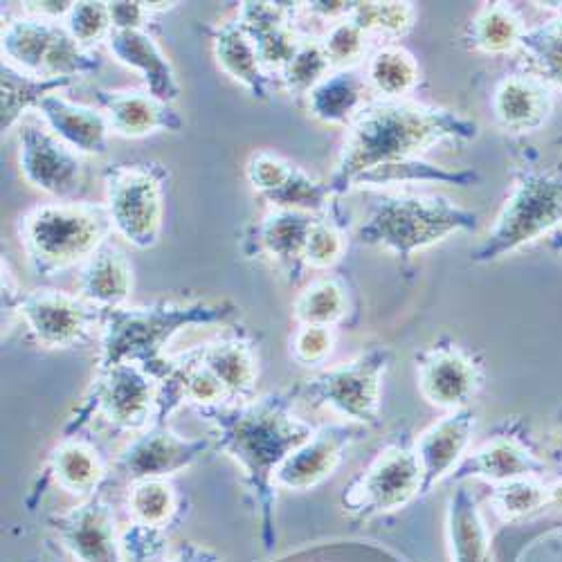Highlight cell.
Listing matches in <instances>:
<instances>
[{"label": "cell", "mask_w": 562, "mask_h": 562, "mask_svg": "<svg viewBox=\"0 0 562 562\" xmlns=\"http://www.w3.org/2000/svg\"><path fill=\"white\" fill-rule=\"evenodd\" d=\"M199 416L214 428L216 448L237 461L252 495L259 536L266 549L274 544V473L286 457L313 437V428L293 414L291 394H266L241 405L201 407Z\"/></svg>", "instance_id": "cell-1"}, {"label": "cell", "mask_w": 562, "mask_h": 562, "mask_svg": "<svg viewBox=\"0 0 562 562\" xmlns=\"http://www.w3.org/2000/svg\"><path fill=\"white\" fill-rule=\"evenodd\" d=\"M477 122L450 109H437L414 100L373 98L347 131L329 187L336 196L353 190V182L364 171L420 158L443 139H475Z\"/></svg>", "instance_id": "cell-2"}, {"label": "cell", "mask_w": 562, "mask_h": 562, "mask_svg": "<svg viewBox=\"0 0 562 562\" xmlns=\"http://www.w3.org/2000/svg\"><path fill=\"white\" fill-rule=\"evenodd\" d=\"M239 313L237 304L221 302H154L149 306H122L102 311L98 371L115 364H137L162 381L171 358V340L190 326L225 324Z\"/></svg>", "instance_id": "cell-3"}, {"label": "cell", "mask_w": 562, "mask_h": 562, "mask_svg": "<svg viewBox=\"0 0 562 562\" xmlns=\"http://www.w3.org/2000/svg\"><path fill=\"white\" fill-rule=\"evenodd\" d=\"M16 232L32 274L50 279L106 246L113 221L106 205L57 201L21 214Z\"/></svg>", "instance_id": "cell-4"}, {"label": "cell", "mask_w": 562, "mask_h": 562, "mask_svg": "<svg viewBox=\"0 0 562 562\" xmlns=\"http://www.w3.org/2000/svg\"><path fill=\"white\" fill-rule=\"evenodd\" d=\"M477 227V214L435 194H387L371 205L358 227L364 246H376L409 261L414 252L432 248L457 232Z\"/></svg>", "instance_id": "cell-5"}, {"label": "cell", "mask_w": 562, "mask_h": 562, "mask_svg": "<svg viewBox=\"0 0 562 562\" xmlns=\"http://www.w3.org/2000/svg\"><path fill=\"white\" fill-rule=\"evenodd\" d=\"M562 227V167H529L513 180L486 239L471 252L475 263H493Z\"/></svg>", "instance_id": "cell-6"}, {"label": "cell", "mask_w": 562, "mask_h": 562, "mask_svg": "<svg viewBox=\"0 0 562 562\" xmlns=\"http://www.w3.org/2000/svg\"><path fill=\"white\" fill-rule=\"evenodd\" d=\"M160 162H120L104 171L106 210L113 229L137 250H151L165 223V182Z\"/></svg>", "instance_id": "cell-7"}, {"label": "cell", "mask_w": 562, "mask_h": 562, "mask_svg": "<svg viewBox=\"0 0 562 562\" xmlns=\"http://www.w3.org/2000/svg\"><path fill=\"white\" fill-rule=\"evenodd\" d=\"M158 394L160 381L143 367L115 364L102 369L70 416L64 435L77 437L92 416H102L115 430H149L158 416Z\"/></svg>", "instance_id": "cell-8"}, {"label": "cell", "mask_w": 562, "mask_h": 562, "mask_svg": "<svg viewBox=\"0 0 562 562\" xmlns=\"http://www.w3.org/2000/svg\"><path fill=\"white\" fill-rule=\"evenodd\" d=\"M3 313L25 322L32 338L45 349H72L102 331V311L77 295L53 289L21 293L3 261Z\"/></svg>", "instance_id": "cell-9"}, {"label": "cell", "mask_w": 562, "mask_h": 562, "mask_svg": "<svg viewBox=\"0 0 562 562\" xmlns=\"http://www.w3.org/2000/svg\"><path fill=\"white\" fill-rule=\"evenodd\" d=\"M390 360V349L376 347L347 364L315 373L289 394L315 407H329L353 424L379 426L381 390Z\"/></svg>", "instance_id": "cell-10"}, {"label": "cell", "mask_w": 562, "mask_h": 562, "mask_svg": "<svg viewBox=\"0 0 562 562\" xmlns=\"http://www.w3.org/2000/svg\"><path fill=\"white\" fill-rule=\"evenodd\" d=\"M424 495V473L414 448L394 443L381 450L342 493V504L360 518L405 508Z\"/></svg>", "instance_id": "cell-11"}, {"label": "cell", "mask_w": 562, "mask_h": 562, "mask_svg": "<svg viewBox=\"0 0 562 562\" xmlns=\"http://www.w3.org/2000/svg\"><path fill=\"white\" fill-rule=\"evenodd\" d=\"M19 167L34 190L57 201H77L83 190V162L61 139L38 124L19 128Z\"/></svg>", "instance_id": "cell-12"}, {"label": "cell", "mask_w": 562, "mask_h": 562, "mask_svg": "<svg viewBox=\"0 0 562 562\" xmlns=\"http://www.w3.org/2000/svg\"><path fill=\"white\" fill-rule=\"evenodd\" d=\"M210 450V439H184L167 424H154L117 457L113 471L128 484L167 480L192 468Z\"/></svg>", "instance_id": "cell-13"}, {"label": "cell", "mask_w": 562, "mask_h": 562, "mask_svg": "<svg viewBox=\"0 0 562 562\" xmlns=\"http://www.w3.org/2000/svg\"><path fill=\"white\" fill-rule=\"evenodd\" d=\"M416 379L428 403L454 412L480 392L482 369L457 345H435L416 356Z\"/></svg>", "instance_id": "cell-14"}, {"label": "cell", "mask_w": 562, "mask_h": 562, "mask_svg": "<svg viewBox=\"0 0 562 562\" xmlns=\"http://www.w3.org/2000/svg\"><path fill=\"white\" fill-rule=\"evenodd\" d=\"M53 529L79 562H124L115 515L102 495H92L68 513L55 515Z\"/></svg>", "instance_id": "cell-15"}, {"label": "cell", "mask_w": 562, "mask_h": 562, "mask_svg": "<svg viewBox=\"0 0 562 562\" xmlns=\"http://www.w3.org/2000/svg\"><path fill=\"white\" fill-rule=\"evenodd\" d=\"M317 214L295 210H272L259 223L250 225L244 234L241 250L248 257H268L293 281L300 279L304 266V250L308 232Z\"/></svg>", "instance_id": "cell-16"}, {"label": "cell", "mask_w": 562, "mask_h": 562, "mask_svg": "<svg viewBox=\"0 0 562 562\" xmlns=\"http://www.w3.org/2000/svg\"><path fill=\"white\" fill-rule=\"evenodd\" d=\"M475 432V412L454 409L439 418L414 443V452L424 473V495H428L446 477L454 475L461 461L468 457Z\"/></svg>", "instance_id": "cell-17"}, {"label": "cell", "mask_w": 562, "mask_h": 562, "mask_svg": "<svg viewBox=\"0 0 562 562\" xmlns=\"http://www.w3.org/2000/svg\"><path fill=\"white\" fill-rule=\"evenodd\" d=\"M297 3H255L246 0L239 8V25L252 41L266 72H281L297 53L302 36L293 27Z\"/></svg>", "instance_id": "cell-18"}, {"label": "cell", "mask_w": 562, "mask_h": 562, "mask_svg": "<svg viewBox=\"0 0 562 562\" xmlns=\"http://www.w3.org/2000/svg\"><path fill=\"white\" fill-rule=\"evenodd\" d=\"M356 432L345 426L315 430L313 437L293 450L274 473V486L284 491H311L329 480L342 463L345 450Z\"/></svg>", "instance_id": "cell-19"}, {"label": "cell", "mask_w": 562, "mask_h": 562, "mask_svg": "<svg viewBox=\"0 0 562 562\" xmlns=\"http://www.w3.org/2000/svg\"><path fill=\"white\" fill-rule=\"evenodd\" d=\"M495 124L510 135L540 131L553 111V90L536 75H506L491 100Z\"/></svg>", "instance_id": "cell-20"}, {"label": "cell", "mask_w": 562, "mask_h": 562, "mask_svg": "<svg viewBox=\"0 0 562 562\" xmlns=\"http://www.w3.org/2000/svg\"><path fill=\"white\" fill-rule=\"evenodd\" d=\"M95 100L109 120L111 133L120 137H145L158 131L178 133L184 122L178 111L147 90L95 88Z\"/></svg>", "instance_id": "cell-21"}, {"label": "cell", "mask_w": 562, "mask_h": 562, "mask_svg": "<svg viewBox=\"0 0 562 562\" xmlns=\"http://www.w3.org/2000/svg\"><path fill=\"white\" fill-rule=\"evenodd\" d=\"M106 43L111 55L122 66L143 75L145 90L151 92L156 100L169 106H173L180 100L182 88L176 77V70L147 30L111 32Z\"/></svg>", "instance_id": "cell-22"}, {"label": "cell", "mask_w": 562, "mask_h": 562, "mask_svg": "<svg viewBox=\"0 0 562 562\" xmlns=\"http://www.w3.org/2000/svg\"><path fill=\"white\" fill-rule=\"evenodd\" d=\"M36 113L72 151L83 156H106L111 126L100 109L75 104L55 92L41 102Z\"/></svg>", "instance_id": "cell-23"}, {"label": "cell", "mask_w": 562, "mask_h": 562, "mask_svg": "<svg viewBox=\"0 0 562 562\" xmlns=\"http://www.w3.org/2000/svg\"><path fill=\"white\" fill-rule=\"evenodd\" d=\"M544 471V461H540L531 450H527L518 439L495 437L480 446L475 452H468L461 465L454 471L457 480H482L493 486L531 477Z\"/></svg>", "instance_id": "cell-24"}, {"label": "cell", "mask_w": 562, "mask_h": 562, "mask_svg": "<svg viewBox=\"0 0 562 562\" xmlns=\"http://www.w3.org/2000/svg\"><path fill=\"white\" fill-rule=\"evenodd\" d=\"M223 383L229 405L255 401L259 379V360L246 338H221L192 351Z\"/></svg>", "instance_id": "cell-25"}, {"label": "cell", "mask_w": 562, "mask_h": 562, "mask_svg": "<svg viewBox=\"0 0 562 562\" xmlns=\"http://www.w3.org/2000/svg\"><path fill=\"white\" fill-rule=\"evenodd\" d=\"M133 293V266L126 255L106 244L92 255L79 274V297L100 311L126 306Z\"/></svg>", "instance_id": "cell-26"}, {"label": "cell", "mask_w": 562, "mask_h": 562, "mask_svg": "<svg viewBox=\"0 0 562 562\" xmlns=\"http://www.w3.org/2000/svg\"><path fill=\"white\" fill-rule=\"evenodd\" d=\"M364 72L356 70H334L324 81H319L308 95L306 109L311 117L331 126H351L360 111L373 100Z\"/></svg>", "instance_id": "cell-27"}, {"label": "cell", "mask_w": 562, "mask_h": 562, "mask_svg": "<svg viewBox=\"0 0 562 562\" xmlns=\"http://www.w3.org/2000/svg\"><path fill=\"white\" fill-rule=\"evenodd\" d=\"M45 475L59 488L88 499L104 486L111 473L95 446L77 437H66L50 452Z\"/></svg>", "instance_id": "cell-28"}, {"label": "cell", "mask_w": 562, "mask_h": 562, "mask_svg": "<svg viewBox=\"0 0 562 562\" xmlns=\"http://www.w3.org/2000/svg\"><path fill=\"white\" fill-rule=\"evenodd\" d=\"M214 57L218 68L241 83L255 100H268V72L263 70L257 50L239 21H225L212 34Z\"/></svg>", "instance_id": "cell-29"}, {"label": "cell", "mask_w": 562, "mask_h": 562, "mask_svg": "<svg viewBox=\"0 0 562 562\" xmlns=\"http://www.w3.org/2000/svg\"><path fill=\"white\" fill-rule=\"evenodd\" d=\"M75 79L59 77H34L12 64L0 66V131L10 133L21 124L27 111H36L45 98L72 86Z\"/></svg>", "instance_id": "cell-30"}, {"label": "cell", "mask_w": 562, "mask_h": 562, "mask_svg": "<svg viewBox=\"0 0 562 562\" xmlns=\"http://www.w3.org/2000/svg\"><path fill=\"white\" fill-rule=\"evenodd\" d=\"M527 25L506 3H484L468 23L463 41L471 50L484 55H510L520 50Z\"/></svg>", "instance_id": "cell-31"}, {"label": "cell", "mask_w": 562, "mask_h": 562, "mask_svg": "<svg viewBox=\"0 0 562 562\" xmlns=\"http://www.w3.org/2000/svg\"><path fill=\"white\" fill-rule=\"evenodd\" d=\"M57 30L59 23L32 16L10 21L3 30V41H0L3 43V57H8V64L14 68L34 77H43V66L50 55Z\"/></svg>", "instance_id": "cell-32"}, {"label": "cell", "mask_w": 562, "mask_h": 562, "mask_svg": "<svg viewBox=\"0 0 562 562\" xmlns=\"http://www.w3.org/2000/svg\"><path fill=\"white\" fill-rule=\"evenodd\" d=\"M452 184V187H473L480 182V173L473 169H448L424 158H409L401 162H390L373 167L356 178V187H392V184Z\"/></svg>", "instance_id": "cell-33"}, {"label": "cell", "mask_w": 562, "mask_h": 562, "mask_svg": "<svg viewBox=\"0 0 562 562\" xmlns=\"http://www.w3.org/2000/svg\"><path fill=\"white\" fill-rule=\"evenodd\" d=\"M364 77L379 98L407 100L420 81V68L403 45H383L369 57Z\"/></svg>", "instance_id": "cell-34"}, {"label": "cell", "mask_w": 562, "mask_h": 562, "mask_svg": "<svg viewBox=\"0 0 562 562\" xmlns=\"http://www.w3.org/2000/svg\"><path fill=\"white\" fill-rule=\"evenodd\" d=\"M448 531L454 562H486V527L477 502L468 488H459L450 499Z\"/></svg>", "instance_id": "cell-35"}, {"label": "cell", "mask_w": 562, "mask_h": 562, "mask_svg": "<svg viewBox=\"0 0 562 562\" xmlns=\"http://www.w3.org/2000/svg\"><path fill=\"white\" fill-rule=\"evenodd\" d=\"M520 53L531 75L540 77L551 90L562 92V8H555V16L527 27Z\"/></svg>", "instance_id": "cell-36"}, {"label": "cell", "mask_w": 562, "mask_h": 562, "mask_svg": "<svg viewBox=\"0 0 562 562\" xmlns=\"http://www.w3.org/2000/svg\"><path fill=\"white\" fill-rule=\"evenodd\" d=\"M349 313V293L338 277H317L295 297L293 317L297 324H315L334 329Z\"/></svg>", "instance_id": "cell-37"}, {"label": "cell", "mask_w": 562, "mask_h": 562, "mask_svg": "<svg viewBox=\"0 0 562 562\" xmlns=\"http://www.w3.org/2000/svg\"><path fill=\"white\" fill-rule=\"evenodd\" d=\"M126 510L131 522L167 529L180 513V497L167 480H145L128 484Z\"/></svg>", "instance_id": "cell-38"}, {"label": "cell", "mask_w": 562, "mask_h": 562, "mask_svg": "<svg viewBox=\"0 0 562 562\" xmlns=\"http://www.w3.org/2000/svg\"><path fill=\"white\" fill-rule=\"evenodd\" d=\"M274 210H295L306 214H336V194L329 182L315 180L295 165L291 178L277 192L263 196Z\"/></svg>", "instance_id": "cell-39"}, {"label": "cell", "mask_w": 562, "mask_h": 562, "mask_svg": "<svg viewBox=\"0 0 562 562\" xmlns=\"http://www.w3.org/2000/svg\"><path fill=\"white\" fill-rule=\"evenodd\" d=\"M549 504V486L538 475L497 484L491 493V506L504 522L531 518Z\"/></svg>", "instance_id": "cell-40"}, {"label": "cell", "mask_w": 562, "mask_h": 562, "mask_svg": "<svg viewBox=\"0 0 562 562\" xmlns=\"http://www.w3.org/2000/svg\"><path fill=\"white\" fill-rule=\"evenodd\" d=\"M334 72L329 57H326L322 41L319 38H302L297 53L293 55V59L286 64V68L279 72L281 83H284L289 95L295 98H306L308 92L324 81Z\"/></svg>", "instance_id": "cell-41"}, {"label": "cell", "mask_w": 562, "mask_h": 562, "mask_svg": "<svg viewBox=\"0 0 562 562\" xmlns=\"http://www.w3.org/2000/svg\"><path fill=\"white\" fill-rule=\"evenodd\" d=\"M349 19L367 34L403 38L414 27L416 8L414 3H356Z\"/></svg>", "instance_id": "cell-42"}, {"label": "cell", "mask_w": 562, "mask_h": 562, "mask_svg": "<svg viewBox=\"0 0 562 562\" xmlns=\"http://www.w3.org/2000/svg\"><path fill=\"white\" fill-rule=\"evenodd\" d=\"M347 252V237L336 214H319L308 232L304 266L313 270H331Z\"/></svg>", "instance_id": "cell-43"}, {"label": "cell", "mask_w": 562, "mask_h": 562, "mask_svg": "<svg viewBox=\"0 0 562 562\" xmlns=\"http://www.w3.org/2000/svg\"><path fill=\"white\" fill-rule=\"evenodd\" d=\"M367 38L369 34L362 32L351 19H342L331 23L319 41L334 70H356L367 55Z\"/></svg>", "instance_id": "cell-44"}, {"label": "cell", "mask_w": 562, "mask_h": 562, "mask_svg": "<svg viewBox=\"0 0 562 562\" xmlns=\"http://www.w3.org/2000/svg\"><path fill=\"white\" fill-rule=\"evenodd\" d=\"M64 27L70 32V36L81 45V48H90L100 41H109L113 32L109 3H92V0H81L75 3L70 14L66 16Z\"/></svg>", "instance_id": "cell-45"}, {"label": "cell", "mask_w": 562, "mask_h": 562, "mask_svg": "<svg viewBox=\"0 0 562 562\" xmlns=\"http://www.w3.org/2000/svg\"><path fill=\"white\" fill-rule=\"evenodd\" d=\"M120 551L124 562H165L169 558L167 529L131 522L120 531Z\"/></svg>", "instance_id": "cell-46"}, {"label": "cell", "mask_w": 562, "mask_h": 562, "mask_svg": "<svg viewBox=\"0 0 562 562\" xmlns=\"http://www.w3.org/2000/svg\"><path fill=\"white\" fill-rule=\"evenodd\" d=\"M336 347V334L329 326L300 324L291 338V356L304 367H317L329 360Z\"/></svg>", "instance_id": "cell-47"}, {"label": "cell", "mask_w": 562, "mask_h": 562, "mask_svg": "<svg viewBox=\"0 0 562 562\" xmlns=\"http://www.w3.org/2000/svg\"><path fill=\"white\" fill-rule=\"evenodd\" d=\"M293 169H295L293 162H289L286 158H281L272 151H255L248 158L246 176H248V182L261 196H268V194L277 192L279 187L286 184Z\"/></svg>", "instance_id": "cell-48"}, {"label": "cell", "mask_w": 562, "mask_h": 562, "mask_svg": "<svg viewBox=\"0 0 562 562\" xmlns=\"http://www.w3.org/2000/svg\"><path fill=\"white\" fill-rule=\"evenodd\" d=\"M113 32H131V30H145L147 19L151 16L145 3H126V0H115L109 3Z\"/></svg>", "instance_id": "cell-49"}, {"label": "cell", "mask_w": 562, "mask_h": 562, "mask_svg": "<svg viewBox=\"0 0 562 562\" xmlns=\"http://www.w3.org/2000/svg\"><path fill=\"white\" fill-rule=\"evenodd\" d=\"M302 10L315 19L329 21V23H338L342 19H349L353 12L356 3H345V0H313V3H300Z\"/></svg>", "instance_id": "cell-50"}, {"label": "cell", "mask_w": 562, "mask_h": 562, "mask_svg": "<svg viewBox=\"0 0 562 562\" xmlns=\"http://www.w3.org/2000/svg\"><path fill=\"white\" fill-rule=\"evenodd\" d=\"M75 3H68V0H43V3H23L25 16L41 19V21H50L57 23L59 19L66 21Z\"/></svg>", "instance_id": "cell-51"}, {"label": "cell", "mask_w": 562, "mask_h": 562, "mask_svg": "<svg viewBox=\"0 0 562 562\" xmlns=\"http://www.w3.org/2000/svg\"><path fill=\"white\" fill-rule=\"evenodd\" d=\"M165 562H221L218 555L196 542L180 544Z\"/></svg>", "instance_id": "cell-52"}, {"label": "cell", "mask_w": 562, "mask_h": 562, "mask_svg": "<svg viewBox=\"0 0 562 562\" xmlns=\"http://www.w3.org/2000/svg\"><path fill=\"white\" fill-rule=\"evenodd\" d=\"M549 246H551L553 250L562 252V227H560L558 232H553V234H551V237H549Z\"/></svg>", "instance_id": "cell-53"}]
</instances>
